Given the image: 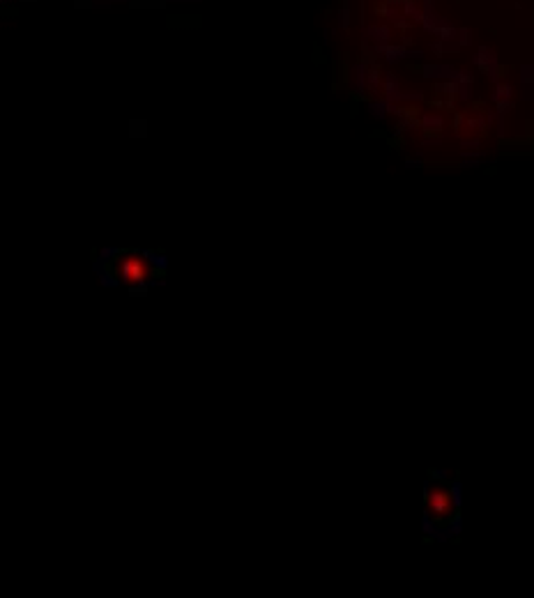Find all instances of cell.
Segmentation results:
<instances>
[{
	"mask_svg": "<svg viewBox=\"0 0 534 598\" xmlns=\"http://www.w3.org/2000/svg\"><path fill=\"white\" fill-rule=\"evenodd\" d=\"M460 492H463V485H460V481L456 479V481H452V483H449V497H452V502H454V506H456V508L460 506Z\"/></svg>",
	"mask_w": 534,
	"mask_h": 598,
	"instance_id": "cell-5",
	"label": "cell"
},
{
	"mask_svg": "<svg viewBox=\"0 0 534 598\" xmlns=\"http://www.w3.org/2000/svg\"><path fill=\"white\" fill-rule=\"evenodd\" d=\"M148 290H150L148 281H143V283H134V286H129V295L132 297H145L148 295Z\"/></svg>",
	"mask_w": 534,
	"mask_h": 598,
	"instance_id": "cell-6",
	"label": "cell"
},
{
	"mask_svg": "<svg viewBox=\"0 0 534 598\" xmlns=\"http://www.w3.org/2000/svg\"><path fill=\"white\" fill-rule=\"evenodd\" d=\"M97 276H99V281H101V286H106V288H120L122 286V279H118L113 271H108V270L97 271Z\"/></svg>",
	"mask_w": 534,
	"mask_h": 598,
	"instance_id": "cell-4",
	"label": "cell"
},
{
	"mask_svg": "<svg viewBox=\"0 0 534 598\" xmlns=\"http://www.w3.org/2000/svg\"><path fill=\"white\" fill-rule=\"evenodd\" d=\"M0 2H9V0H0Z\"/></svg>",
	"mask_w": 534,
	"mask_h": 598,
	"instance_id": "cell-8",
	"label": "cell"
},
{
	"mask_svg": "<svg viewBox=\"0 0 534 598\" xmlns=\"http://www.w3.org/2000/svg\"><path fill=\"white\" fill-rule=\"evenodd\" d=\"M428 506H431V511L435 513L437 518H442L444 513H447V508H449V492H433V495H428Z\"/></svg>",
	"mask_w": 534,
	"mask_h": 598,
	"instance_id": "cell-2",
	"label": "cell"
},
{
	"mask_svg": "<svg viewBox=\"0 0 534 598\" xmlns=\"http://www.w3.org/2000/svg\"><path fill=\"white\" fill-rule=\"evenodd\" d=\"M120 279L124 283H143L145 281V270H143V262L138 258H127L120 271Z\"/></svg>",
	"mask_w": 534,
	"mask_h": 598,
	"instance_id": "cell-1",
	"label": "cell"
},
{
	"mask_svg": "<svg viewBox=\"0 0 534 598\" xmlns=\"http://www.w3.org/2000/svg\"><path fill=\"white\" fill-rule=\"evenodd\" d=\"M140 255H143V260L148 262L150 267H155V270H161V271L168 270V258H166L164 253H157V251H150V249H145V251H140Z\"/></svg>",
	"mask_w": 534,
	"mask_h": 598,
	"instance_id": "cell-3",
	"label": "cell"
},
{
	"mask_svg": "<svg viewBox=\"0 0 534 598\" xmlns=\"http://www.w3.org/2000/svg\"><path fill=\"white\" fill-rule=\"evenodd\" d=\"M433 476H437L435 481H447V476H449V474H447V469H435V472H433Z\"/></svg>",
	"mask_w": 534,
	"mask_h": 598,
	"instance_id": "cell-7",
	"label": "cell"
}]
</instances>
